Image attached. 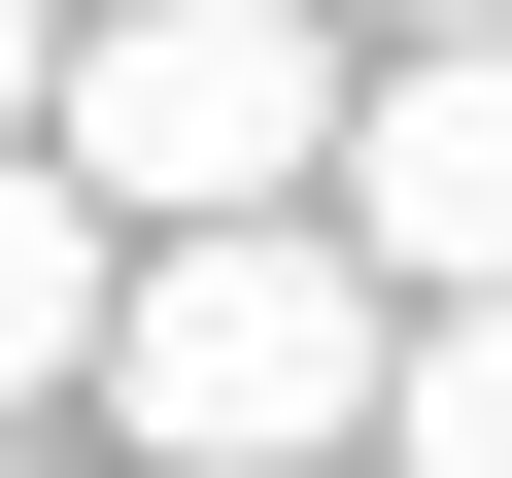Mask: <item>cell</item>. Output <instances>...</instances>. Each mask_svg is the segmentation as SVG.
I'll list each match as a JSON object with an SVG mask.
<instances>
[{"label":"cell","instance_id":"obj_2","mask_svg":"<svg viewBox=\"0 0 512 478\" xmlns=\"http://www.w3.org/2000/svg\"><path fill=\"white\" fill-rule=\"evenodd\" d=\"M342 0H103L69 35V103H35V171L103 205V239H274L308 171H342Z\"/></svg>","mask_w":512,"mask_h":478},{"label":"cell","instance_id":"obj_1","mask_svg":"<svg viewBox=\"0 0 512 478\" xmlns=\"http://www.w3.org/2000/svg\"><path fill=\"white\" fill-rule=\"evenodd\" d=\"M376 342H410V308H376L342 239L274 205V239H137L69 410H103L137 478H376Z\"/></svg>","mask_w":512,"mask_h":478},{"label":"cell","instance_id":"obj_4","mask_svg":"<svg viewBox=\"0 0 512 478\" xmlns=\"http://www.w3.org/2000/svg\"><path fill=\"white\" fill-rule=\"evenodd\" d=\"M103 274H137V239H103L69 171H0V444H35V410L103 376Z\"/></svg>","mask_w":512,"mask_h":478},{"label":"cell","instance_id":"obj_3","mask_svg":"<svg viewBox=\"0 0 512 478\" xmlns=\"http://www.w3.org/2000/svg\"><path fill=\"white\" fill-rule=\"evenodd\" d=\"M308 239H342L376 308H512V35H376V69H342Z\"/></svg>","mask_w":512,"mask_h":478},{"label":"cell","instance_id":"obj_8","mask_svg":"<svg viewBox=\"0 0 512 478\" xmlns=\"http://www.w3.org/2000/svg\"><path fill=\"white\" fill-rule=\"evenodd\" d=\"M0 478H35V444H0Z\"/></svg>","mask_w":512,"mask_h":478},{"label":"cell","instance_id":"obj_9","mask_svg":"<svg viewBox=\"0 0 512 478\" xmlns=\"http://www.w3.org/2000/svg\"><path fill=\"white\" fill-rule=\"evenodd\" d=\"M69 35H103V0H69Z\"/></svg>","mask_w":512,"mask_h":478},{"label":"cell","instance_id":"obj_5","mask_svg":"<svg viewBox=\"0 0 512 478\" xmlns=\"http://www.w3.org/2000/svg\"><path fill=\"white\" fill-rule=\"evenodd\" d=\"M376 478H512V308H410L376 342Z\"/></svg>","mask_w":512,"mask_h":478},{"label":"cell","instance_id":"obj_7","mask_svg":"<svg viewBox=\"0 0 512 478\" xmlns=\"http://www.w3.org/2000/svg\"><path fill=\"white\" fill-rule=\"evenodd\" d=\"M342 35H512V0H342Z\"/></svg>","mask_w":512,"mask_h":478},{"label":"cell","instance_id":"obj_6","mask_svg":"<svg viewBox=\"0 0 512 478\" xmlns=\"http://www.w3.org/2000/svg\"><path fill=\"white\" fill-rule=\"evenodd\" d=\"M35 103H69V0H0V171H35Z\"/></svg>","mask_w":512,"mask_h":478}]
</instances>
